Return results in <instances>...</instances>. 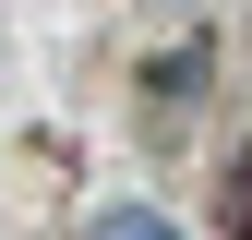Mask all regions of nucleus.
Here are the masks:
<instances>
[{"instance_id":"f257e3e1","label":"nucleus","mask_w":252,"mask_h":240,"mask_svg":"<svg viewBox=\"0 0 252 240\" xmlns=\"http://www.w3.org/2000/svg\"><path fill=\"white\" fill-rule=\"evenodd\" d=\"M84 240H192V228H168L156 204H96V216H84Z\"/></svg>"},{"instance_id":"f03ea898","label":"nucleus","mask_w":252,"mask_h":240,"mask_svg":"<svg viewBox=\"0 0 252 240\" xmlns=\"http://www.w3.org/2000/svg\"><path fill=\"white\" fill-rule=\"evenodd\" d=\"M228 228L252 240V144H240V168H228Z\"/></svg>"}]
</instances>
